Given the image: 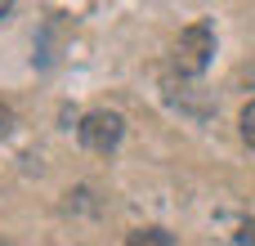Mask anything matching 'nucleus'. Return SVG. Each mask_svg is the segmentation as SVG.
Segmentation results:
<instances>
[{"label": "nucleus", "instance_id": "nucleus-4", "mask_svg": "<svg viewBox=\"0 0 255 246\" xmlns=\"http://www.w3.org/2000/svg\"><path fill=\"white\" fill-rule=\"evenodd\" d=\"M242 139H247V143L255 148V99L247 103V108H242Z\"/></svg>", "mask_w": 255, "mask_h": 246}, {"label": "nucleus", "instance_id": "nucleus-5", "mask_svg": "<svg viewBox=\"0 0 255 246\" xmlns=\"http://www.w3.org/2000/svg\"><path fill=\"white\" fill-rule=\"evenodd\" d=\"M238 242H242V246H255V220H247V224L238 229Z\"/></svg>", "mask_w": 255, "mask_h": 246}, {"label": "nucleus", "instance_id": "nucleus-6", "mask_svg": "<svg viewBox=\"0 0 255 246\" xmlns=\"http://www.w3.org/2000/svg\"><path fill=\"white\" fill-rule=\"evenodd\" d=\"M9 130H13V112H9V108H4V103H0V139H4V134H9Z\"/></svg>", "mask_w": 255, "mask_h": 246}, {"label": "nucleus", "instance_id": "nucleus-3", "mask_svg": "<svg viewBox=\"0 0 255 246\" xmlns=\"http://www.w3.org/2000/svg\"><path fill=\"white\" fill-rule=\"evenodd\" d=\"M126 246H175V242H170L166 229H134V233L126 238Z\"/></svg>", "mask_w": 255, "mask_h": 246}, {"label": "nucleus", "instance_id": "nucleus-2", "mask_svg": "<svg viewBox=\"0 0 255 246\" xmlns=\"http://www.w3.org/2000/svg\"><path fill=\"white\" fill-rule=\"evenodd\" d=\"M121 134H126V121H121L117 112H108V108L85 112L81 125H76V139H81L90 152H112V148L121 143Z\"/></svg>", "mask_w": 255, "mask_h": 246}, {"label": "nucleus", "instance_id": "nucleus-1", "mask_svg": "<svg viewBox=\"0 0 255 246\" xmlns=\"http://www.w3.org/2000/svg\"><path fill=\"white\" fill-rule=\"evenodd\" d=\"M211 54H215V31H211V22H193V27L179 31V40H175V67H179V72L202 76L206 63H211Z\"/></svg>", "mask_w": 255, "mask_h": 246}, {"label": "nucleus", "instance_id": "nucleus-7", "mask_svg": "<svg viewBox=\"0 0 255 246\" xmlns=\"http://www.w3.org/2000/svg\"><path fill=\"white\" fill-rule=\"evenodd\" d=\"M4 13H9V4H4V0H0V18H4Z\"/></svg>", "mask_w": 255, "mask_h": 246}]
</instances>
